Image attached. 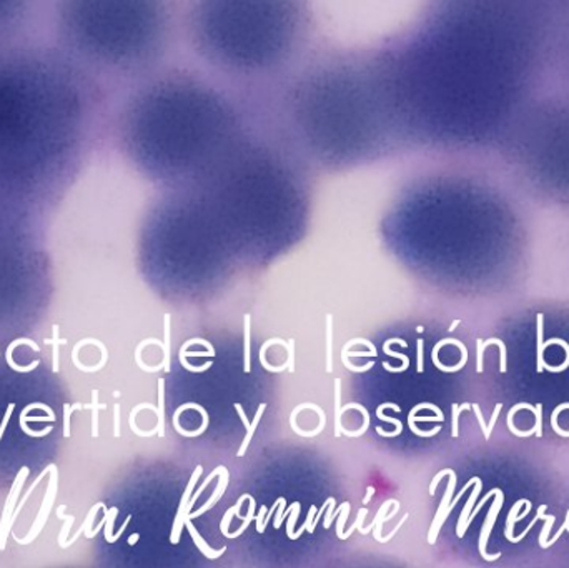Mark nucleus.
I'll list each match as a JSON object with an SVG mask.
<instances>
[{"mask_svg":"<svg viewBox=\"0 0 569 568\" xmlns=\"http://www.w3.org/2000/svg\"><path fill=\"white\" fill-rule=\"evenodd\" d=\"M555 0H425L371 43L398 156L500 146L530 100Z\"/></svg>","mask_w":569,"mask_h":568,"instance_id":"f257e3e1","label":"nucleus"},{"mask_svg":"<svg viewBox=\"0 0 569 568\" xmlns=\"http://www.w3.org/2000/svg\"><path fill=\"white\" fill-rule=\"evenodd\" d=\"M109 90L52 43H0V212L72 186L112 132Z\"/></svg>","mask_w":569,"mask_h":568,"instance_id":"f03ea898","label":"nucleus"},{"mask_svg":"<svg viewBox=\"0 0 569 568\" xmlns=\"http://www.w3.org/2000/svg\"><path fill=\"white\" fill-rule=\"evenodd\" d=\"M252 93L189 67H162L129 86L113 109L120 153L156 180H193L226 159L257 127Z\"/></svg>","mask_w":569,"mask_h":568,"instance_id":"7ed1b4c3","label":"nucleus"},{"mask_svg":"<svg viewBox=\"0 0 569 568\" xmlns=\"http://www.w3.org/2000/svg\"><path fill=\"white\" fill-rule=\"evenodd\" d=\"M262 102L303 163L345 170L398 156L371 46H315Z\"/></svg>","mask_w":569,"mask_h":568,"instance_id":"20e7f679","label":"nucleus"},{"mask_svg":"<svg viewBox=\"0 0 569 568\" xmlns=\"http://www.w3.org/2000/svg\"><path fill=\"white\" fill-rule=\"evenodd\" d=\"M190 49L223 82L263 96L313 50L310 0H187Z\"/></svg>","mask_w":569,"mask_h":568,"instance_id":"39448f33","label":"nucleus"},{"mask_svg":"<svg viewBox=\"0 0 569 568\" xmlns=\"http://www.w3.org/2000/svg\"><path fill=\"white\" fill-rule=\"evenodd\" d=\"M56 46L106 86L166 67L179 37L180 0H50Z\"/></svg>","mask_w":569,"mask_h":568,"instance_id":"423d86ee","label":"nucleus"},{"mask_svg":"<svg viewBox=\"0 0 569 568\" xmlns=\"http://www.w3.org/2000/svg\"><path fill=\"white\" fill-rule=\"evenodd\" d=\"M500 147L525 172L569 183V97L528 100Z\"/></svg>","mask_w":569,"mask_h":568,"instance_id":"0eeeda50","label":"nucleus"},{"mask_svg":"<svg viewBox=\"0 0 569 568\" xmlns=\"http://www.w3.org/2000/svg\"><path fill=\"white\" fill-rule=\"evenodd\" d=\"M50 0H0V43L33 39L49 16Z\"/></svg>","mask_w":569,"mask_h":568,"instance_id":"6e6552de","label":"nucleus"},{"mask_svg":"<svg viewBox=\"0 0 569 568\" xmlns=\"http://www.w3.org/2000/svg\"><path fill=\"white\" fill-rule=\"evenodd\" d=\"M503 504V490L497 489V500H495L493 506H491L490 514H488L487 520H485L483 532H481L480 537V554L483 556L485 560H488V562H493V560H498L503 556L501 552L495 554V556H488L487 554L488 539H490L491 530H493L495 522H497L498 514H500Z\"/></svg>","mask_w":569,"mask_h":568,"instance_id":"1a4fd4ad","label":"nucleus"},{"mask_svg":"<svg viewBox=\"0 0 569 568\" xmlns=\"http://www.w3.org/2000/svg\"><path fill=\"white\" fill-rule=\"evenodd\" d=\"M473 494H471L470 500H468L467 507H465L463 512H461L460 520H458V537H463L467 529H465V524H467L468 517H470L471 510H473L475 502H477L478 496L481 492V479H477V484H475Z\"/></svg>","mask_w":569,"mask_h":568,"instance_id":"9d476101","label":"nucleus"},{"mask_svg":"<svg viewBox=\"0 0 569 568\" xmlns=\"http://www.w3.org/2000/svg\"><path fill=\"white\" fill-rule=\"evenodd\" d=\"M543 333H545V316L543 313H538V356H537V370L538 372H543L545 370V346H543Z\"/></svg>","mask_w":569,"mask_h":568,"instance_id":"9b49d317","label":"nucleus"},{"mask_svg":"<svg viewBox=\"0 0 569 568\" xmlns=\"http://www.w3.org/2000/svg\"><path fill=\"white\" fill-rule=\"evenodd\" d=\"M186 526L187 529H189L190 536H192V539L196 540V546L199 547L200 550H202V554H206L209 559H219L220 556H222L223 552H226V549L220 550V552H213V550L209 549V546L207 544H203V540L200 539L199 534H197L196 527L190 524L189 517L186 519Z\"/></svg>","mask_w":569,"mask_h":568,"instance_id":"f8f14e48","label":"nucleus"},{"mask_svg":"<svg viewBox=\"0 0 569 568\" xmlns=\"http://www.w3.org/2000/svg\"><path fill=\"white\" fill-rule=\"evenodd\" d=\"M266 403L259 407V412L256 413V419H253V423H250L249 429H247V437L243 440L242 447H240L239 457L246 456L247 449H249L250 442H252L253 436H256L257 427H259L260 419H262L263 412H266Z\"/></svg>","mask_w":569,"mask_h":568,"instance_id":"ddd939ff","label":"nucleus"},{"mask_svg":"<svg viewBox=\"0 0 569 568\" xmlns=\"http://www.w3.org/2000/svg\"><path fill=\"white\" fill-rule=\"evenodd\" d=\"M527 499L518 500V502L511 507L510 516H508L507 520V530H505V537H507L508 542H511V539H513V530L515 524H517V516L520 514L521 507L527 506Z\"/></svg>","mask_w":569,"mask_h":568,"instance_id":"4468645a","label":"nucleus"},{"mask_svg":"<svg viewBox=\"0 0 569 568\" xmlns=\"http://www.w3.org/2000/svg\"><path fill=\"white\" fill-rule=\"evenodd\" d=\"M341 380H335V437H340L343 429H341V412H340V402H341Z\"/></svg>","mask_w":569,"mask_h":568,"instance_id":"2eb2a0df","label":"nucleus"},{"mask_svg":"<svg viewBox=\"0 0 569 568\" xmlns=\"http://www.w3.org/2000/svg\"><path fill=\"white\" fill-rule=\"evenodd\" d=\"M545 350L550 346H561L565 350H567V360H565L563 366L551 367L548 363H545V370H550V372H563V370L569 369V343L565 342L563 339H550L548 342L543 343Z\"/></svg>","mask_w":569,"mask_h":568,"instance_id":"dca6fc26","label":"nucleus"},{"mask_svg":"<svg viewBox=\"0 0 569 568\" xmlns=\"http://www.w3.org/2000/svg\"><path fill=\"white\" fill-rule=\"evenodd\" d=\"M493 343H495V346L500 347V352H501V356H500V372L501 373H507L508 372V363H507L508 350H507V346H505L503 340H500V339H488L487 342L481 343V346H483V349H487V347L493 346Z\"/></svg>","mask_w":569,"mask_h":568,"instance_id":"f3484780","label":"nucleus"},{"mask_svg":"<svg viewBox=\"0 0 569 568\" xmlns=\"http://www.w3.org/2000/svg\"><path fill=\"white\" fill-rule=\"evenodd\" d=\"M471 403H463V406H457V403H453V409H451V416H453V422H451V426H453V432H451V436L457 439L458 436H460V426H458V420H460V413L465 412V410L470 409Z\"/></svg>","mask_w":569,"mask_h":568,"instance_id":"a211bd4d","label":"nucleus"},{"mask_svg":"<svg viewBox=\"0 0 569 568\" xmlns=\"http://www.w3.org/2000/svg\"><path fill=\"white\" fill-rule=\"evenodd\" d=\"M541 520H547V526L543 527L540 534V547L541 549H547L548 537L551 534V527H553L555 520L557 517L555 516H545V512L541 514Z\"/></svg>","mask_w":569,"mask_h":568,"instance_id":"6ab92c4d","label":"nucleus"},{"mask_svg":"<svg viewBox=\"0 0 569 568\" xmlns=\"http://www.w3.org/2000/svg\"><path fill=\"white\" fill-rule=\"evenodd\" d=\"M531 413H535V417H537V426H535V436H537L538 439H541V437H543V406H541V403H538V406H535L533 409H531Z\"/></svg>","mask_w":569,"mask_h":568,"instance_id":"aec40b11","label":"nucleus"},{"mask_svg":"<svg viewBox=\"0 0 569 568\" xmlns=\"http://www.w3.org/2000/svg\"><path fill=\"white\" fill-rule=\"evenodd\" d=\"M170 317L166 316V347H163V352H166V362H163V367H166V372H170Z\"/></svg>","mask_w":569,"mask_h":568,"instance_id":"412c9836","label":"nucleus"},{"mask_svg":"<svg viewBox=\"0 0 569 568\" xmlns=\"http://www.w3.org/2000/svg\"><path fill=\"white\" fill-rule=\"evenodd\" d=\"M246 322V372H250V316L243 319Z\"/></svg>","mask_w":569,"mask_h":568,"instance_id":"4be33fe9","label":"nucleus"},{"mask_svg":"<svg viewBox=\"0 0 569 568\" xmlns=\"http://www.w3.org/2000/svg\"><path fill=\"white\" fill-rule=\"evenodd\" d=\"M298 516H300V504H293V509H291V517L288 520L287 532L290 536V539H293V529L295 524H297Z\"/></svg>","mask_w":569,"mask_h":568,"instance_id":"5701e85b","label":"nucleus"},{"mask_svg":"<svg viewBox=\"0 0 569 568\" xmlns=\"http://www.w3.org/2000/svg\"><path fill=\"white\" fill-rule=\"evenodd\" d=\"M327 372H331V316L327 317Z\"/></svg>","mask_w":569,"mask_h":568,"instance_id":"b1692460","label":"nucleus"},{"mask_svg":"<svg viewBox=\"0 0 569 568\" xmlns=\"http://www.w3.org/2000/svg\"><path fill=\"white\" fill-rule=\"evenodd\" d=\"M348 512H350V504H343V514H341L340 520H338L337 534L338 539L343 540L345 524H347Z\"/></svg>","mask_w":569,"mask_h":568,"instance_id":"393cba45","label":"nucleus"},{"mask_svg":"<svg viewBox=\"0 0 569 568\" xmlns=\"http://www.w3.org/2000/svg\"><path fill=\"white\" fill-rule=\"evenodd\" d=\"M471 409H473L475 413H477L478 423H480L481 430H483L485 439L490 440L491 434L488 432V426L487 422H485L483 413H481L480 406H478V403H473V406H471Z\"/></svg>","mask_w":569,"mask_h":568,"instance_id":"a878e982","label":"nucleus"},{"mask_svg":"<svg viewBox=\"0 0 569 568\" xmlns=\"http://www.w3.org/2000/svg\"><path fill=\"white\" fill-rule=\"evenodd\" d=\"M481 343H483V340L478 339L477 340V372L478 373H481L485 370L483 369L485 349H483V346H481Z\"/></svg>","mask_w":569,"mask_h":568,"instance_id":"bb28decb","label":"nucleus"},{"mask_svg":"<svg viewBox=\"0 0 569 568\" xmlns=\"http://www.w3.org/2000/svg\"><path fill=\"white\" fill-rule=\"evenodd\" d=\"M417 370L418 372H423V359H425V356H423V340H418L417 342Z\"/></svg>","mask_w":569,"mask_h":568,"instance_id":"cd10ccee","label":"nucleus"},{"mask_svg":"<svg viewBox=\"0 0 569 568\" xmlns=\"http://www.w3.org/2000/svg\"><path fill=\"white\" fill-rule=\"evenodd\" d=\"M450 470L451 469L441 470V472L438 474V476H435L433 482H431L430 486L431 496H435V492H437V486L438 484H440V480L443 479L445 476H450Z\"/></svg>","mask_w":569,"mask_h":568,"instance_id":"c85d7f7f","label":"nucleus"},{"mask_svg":"<svg viewBox=\"0 0 569 568\" xmlns=\"http://www.w3.org/2000/svg\"><path fill=\"white\" fill-rule=\"evenodd\" d=\"M501 409H503V406H501V403H497V407H495L493 416H491L490 423H488V432H493L495 426H497L498 417H500Z\"/></svg>","mask_w":569,"mask_h":568,"instance_id":"c756f323","label":"nucleus"},{"mask_svg":"<svg viewBox=\"0 0 569 568\" xmlns=\"http://www.w3.org/2000/svg\"><path fill=\"white\" fill-rule=\"evenodd\" d=\"M565 530H569V510L567 514V520H565L563 526H561V529L558 530L557 536L553 537V539L550 540V542H547V549L548 547L553 546V544L558 542V539H560L561 536H563Z\"/></svg>","mask_w":569,"mask_h":568,"instance_id":"7c9ffc66","label":"nucleus"},{"mask_svg":"<svg viewBox=\"0 0 569 568\" xmlns=\"http://www.w3.org/2000/svg\"><path fill=\"white\" fill-rule=\"evenodd\" d=\"M315 516H317V509L311 506L310 512H308L307 522H305L303 529L308 530V532L313 534V520Z\"/></svg>","mask_w":569,"mask_h":568,"instance_id":"2f4dec72","label":"nucleus"},{"mask_svg":"<svg viewBox=\"0 0 569 568\" xmlns=\"http://www.w3.org/2000/svg\"><path fill=\"white\" fill-rule=\"evenodd\" d=\"M160 436H163V380H160Z\"/></svg>","mask_w":569,"mask_h":568,"instance_id":"473e14b6","label":"nucleus"},{"mask_svg":"<svg viewBox=\"0 0 569 568\" xmlns=\"http://www.w3.org/2000/svg\"><path fill=\"white\" fill-rule=\"evenodd\" d=\"M335 506H337V502H335L333 497H331V499H330V509H328L327 520H325V529H328V527L331 526V520H333Z\"/></svg>","mask_w":569,"mask_h":568,"instance_id":"72a5a7b5","label":"nucleus"},{"mask_svg":"<svg viewBox=\"0 0 569 568\" xmlns=\"http://www.w3.org/2000/svg\"><path fill=\"white\" fill-rule=\"evenodd\" d=\"M293 350H295V342H293V340H290V343H288V352H290V357H288V360H290V363H288V370H290V372H295Z\"/></svg>","mask_w":569,"mask_h":568,"instance_id":"f704fd0d","label":"nucleus"},{"mask_svg":"<svg viewBox=\"0 0 569 568\" xmlns=\"http://www.w3.org/2000/svg\"><path fill=\"white\" fill-rule=\"evenodd\" d=\"M283 509H284V499H283V497H280L279 516H277L276 529H280V526H282V522L284 519Z\"/></svg>","mask_w":569,"mask_h":568,"instance_id":"c9c22d12","label":"nucleus"},{"mask_svg":"<svg viewBox=\"0 0 569 568\" xmlns=\"http://www.w3.org/2000/svg\"><path fill=\"white\" fill-rule=\"evenodd\" d=\"M267 514V507H262L260 509V516L257 517V530H259V534L266 532V527H263V516Z\"/></svg>","mask_w":569,"mask_h":568,"instance_id":"e433bc0d","label":"nucleus"},{"mask_svg":"<svg viewBox=\"0 0 569 568\" xmlns=\"http://www.w3.org/2000/svg\"><path fill=\"white\" fill-rule=\"evenodd\" d=\"M347 353V352H345ZM348 357H375L377 356V349L370 350V352H351L347 353Z\"/></svg>","mask_w":569,"mask_h":568,"instance_id":"4c0bfd02","label":"nucleus"},{"mask_svg":"<svg viewBox=\"0 0 569 568\" xmlns=\"http://www.w3.org/2000/svg\"><path fill=\"white\" fill-rule=\"evenodd\" d=\"M375 490L368 489L367 497L363 499V506H367V504H370L371 497H373Z\"/></svg>","mask_w":569,"mask_h":568,"instance_id":"58836bf2","label":"nucleus"},{"mask_svg":"<svg viewBox=\"0 0 569 568\" xmlns=\"http://www.w3.org/2000/svg\"><path fill=\"white\" fill-rule=\"evenodd\" d=\"M460 323H461V320H455V322L451 323V327L448 330H450V332H453V330H457V327L460 326Z\"/></svg>","mask_w":569,"mask_h":568,"instance_id":"ea45409f","label":"nucleus"},{"mask_svg":"<svg viewBox=\"0 0 569 568\" xmlns=\"http://www.w3.org/2000/svg\"><path fill=\"white\" fill-rule=\"evenodd\" d=\"M568 43H569V32H568Z\"/></svg>","mask_w":569,"mask_h":568,"instance_id":"a19ab883","label":"nucleus"},{"mask_svg":"<svg viewBox=\"0 0 569 568\" xmlns=\"http://www.w3.org/2000/svg\"><path fill=\"white\" fill-rule=\"evenodd\" d=\"M568 532H569V530H568Z\"/></svg>","mask_w":569,"mask_h":568,"instance_id":"79ce46f5","label":"nucleus"}]
</instances>
